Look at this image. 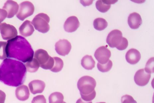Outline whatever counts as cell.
Returning a JSON list of instances; mask_svg holds the SVG:
<instances>
[{"label":"cell","mask_w":154,"mask_h":103,"mask_svg":"<svg viewBox=\"0 0 154 103\" xmlns=\"http://www.w3.org/2000/svg\"><path fill=\"white\" fill-rule=\"evenodd\" d=\"M94 55L99 63L105 64L109 60L111 56V52L105 46H102L96 50Z\"/></svg>","instance_id":"obj_9"},{"label":"cell","mask_w":154,"mask_h":103,"mask_svg":"<svg viewBox=\"0 0 154 103\" xmlns=\"http://www.w3.org/2000/svg\"><path fill=\"white\" fill-rule=\"evenodd\" d=\"M54 60V65L50 70L51 71L54 73L59 72L61 70L63 66V62L62 59L58 57H53Z\"/></svg>","instance_id":"obj_24"},{"label":"cell","mask_w":154,"mask_h":103,"mask_svg":"<svg viewBox=\"0 0 154 103\" xmlns=\"http://www.w3.org/2000/svg\"><path fill=\"white\" fill-rule=\"evenodd\" d=\"M96 85L95 80L91 76H84L79 80L77 86L83 100L89 102L94 99Z\"/></svg>","instance_id":"obj_3"},{"label":"cell","mask_w":154,"mask_h":103,"mask_svg":"<svg viewBox=\"0 0 154 103\" xmlns=\"http://www.w3.org/2000/svg\"><path fill=\"white\" fill-rule=\"evenodd\" d=\"M26 73V68L23 63L6 59L0 65V82L9 86L17 87L23 84Z\"/></svg>","instance_id":"obj_1"},{"label":"cell","mask_w":154,"mask_h":103,"mask_svg":"<svg viewBox=\"0 0 154 103\" xmlns=\"http://www.w3.org/2000/svg\"><path fill=\"white\" fill-rule=\"evenodd\" d=\"M113 66V62L111 60H109L108 62L105 64H101L98 63L97 67L100 71L103 72H107L109 71Z\"/></svg>","instance_id":"obj_25"},{"label":"cell","mask_w":154,"mask_h":103,"mask_svg":"<svg viewBox=\"0 0 154 103\" xmlns=\"http://www.w3.org/2000/svg\"><path fill=\"white\" fill-rule=\"evenodd\" d=\"M141 57V54L139 51L134 48L128 51L126 55V59L127 62L131 65H135L138 63Z\"/></svg>","instance_id":"obj_16"},{"label":"cell","mask_w":154,"mask_h":103,"mask_svg":"<svg viewBox=\"0 0 154 103\" xmlns=\"http://www.w3.org/2000/svg\"><path fill=\"white\" fill-rule=\"evenodd\" d=\"M80 26L79 19L75 16H72L67 18L64 24L65 30L67 33H72L76 31Z\"/></svg>","instance_id":"obj_12"},{"label":"cell","mask_w":154,"mask_h":103,"mask_svg":"<svg viewBox=\"0 0 154 103\" xmlns=\"http://www.w3.org/2000/svg\"><path fill=\"white\" fill-rule=\"evenodd\" d=\"M76 103H92V101H86L83 100L82 98H80L77 101Z\"/></svg>","instance_id":"obj_33"},{"label":"cell","mask_w":154,"mask_h":103,"mask_svg":"<svg viewBox=\"0 0 154 103\" xmlns=\"http://www.w3.org/2000/svg\"><path fill=\"white\" fill-rule=\"evenodd\" d=\"M19 7V5L17 2L13 1H8L5 3L3 9L7 12V17L10 18L14 17L17 14Z\"/></svg>","instance_id":"obj_13"},{"label":"cell","mask_w":154,"mask_h":103,"mask_svg":"<svg viewBox=\"0 0 154 103\" xmlns=\"http://www.w3.org/2000/svg\"><path fill=\"white\" fill-rule=\"evenodd\" d=\"M6 96L5 92L0 90V103H5Z\"/></svg>","instance_id":"obj_32"},{"label":"cell","mask_w":154,"mask_h":103,"mask_svg":"<svg viewBox=\"0 0 154 103\" xmlns=\"http://www.w3.org/2000/svg\"><path fill=\"white\" fill-rule=\"evenodd\" d=\"M31 103H47L46 100L43 95H38L33 98Z\"/></svg>","instance_id":"obj_29"},{"label":"cell","mask_w":154,"mask_h":103,"mask_svg":"<svg viewBox=\"0 0 154 103\" xmlns=\"http://www.w3.org/2000/svg\"><path fill=\"white\" fill-rule=\"evenodd\" d=\"M141 16L137 12L130 14L128 18V23L130 27L134 30L139 28L142 23Z\"/></svg>","instance_id":"obj_15"},{"label":"cell","mask_w":154,"mask_h":103,"mask_svg":"<svg viewBox=\"0 0 154 103\" xmlns=\"http://www.w3.org/2000/svg\"><path fill=\"white\" fill-rule=\"evenodd\" d=\"M128 45V42L126 38L123 37V39L117 48L119 50H124L126 49Z\"/></svg>","instance_id":"obj_30"},{"label":"cell","mask_w":154,"mask_h":103,"mask_svg":"<svg viewBox=\"0 0 154 103\" xmlns=\"http://www.w3.org/2000/svg\"><path fill=\"white\" fill-rule=\"evenodd\" d=\"M81 65L86 70H92L95 67V62L91 56L86 55L82 58Z\"/></svg>","instance_id":"obj_20"},{"label":"cell","mask_w":154,"mask_h":103,"mask_svg":"<svg viewBox=\"0 0 154 103\" xmlns=\"http://www.w3.org/2000/svg\"><path fill=\"white\" fill-rule=\"evenodd\" d=\"M144 70L146 72L150 74L154 73V57L150 58L147 61Z\"/></svg>","instance_id":"obj_27"},{"label":"cell","mask_w":154,"mask_h":103,"mask_svg":"<svg viewBox=\"0 0 154 103\" xmlns=\"http://www.w3.org/2000/svg\"><path fill=\"white\" fill-rule=\"evenodd\" d=\"M6 53L8 58L25 63L33 58L34 52L31 45L25 38L17 36L8 41Z\"/></svg>","instance_id":"obj_2"},{"label":"cell","mask_w":154,"mask_h":103,"mask_svg":"<svg viewBox=\"0 0 154 103\" xmlns=\"http://www.w3.org/2000/svg\"><path fill=\"white\" fill-rule=\"evenodd\" d=\"M108 25V22L105 19L102 18H98L95 19L94 26L96 30L102 31L105 30Z\"/></svg>","instance_id":"obj_22"},{"label":"cell","mask_w":154,"mask_h":103,"mask_svg":"<svg viewBox=\"0 0 154 103\" xmlns=\"http://www.w3.org/2000/svg\"><path fill=\"white\" fill-rule=\"evenodd\" d=\"M122 103H137L132 96L129 95H125L121 98Z\"/></svg>","instance_id":"obj_28"},{"label":"cell","mask_w":154,"mask_h":103,"mask_svg":"<svg viewBox=\"0 0 154 103\" xmlns=\"http://www.w3.org/2000/svg\"><path fill=\"white\" fill-rule=\"evenodd\" d=\"M150 78V74L147 73L144 69H143L137 71L134 76V79L137 85L144 86L148 84Z\"/></svg>","instance_id":"obj_10"},{"label":"cell","mask_w":154,"mask_h":103,"mask_svg":"<svg viewBox=\"0 0 154 103\" xmlns=\"http://www.w3.org/2000/svg\"><path fill=\"white\" fill-rule=\"evenodd\" d=\"M19 11L17 15V17L22 21L33 15L35 11L34 5L31 2L25 1L20 4Z\"/></svg>","instance_id":"obj_6"},{"label":"cell","mask_w":154,"mask_h":103,"mask_svg":"<svg viewBox=\"0 0 154 103\" xmlns=\"http://www.w3.org/2000/svg\"><path fill=\"white\" fill-rule=\"evenodd\" d=\"M19 33L22 36H30L34 31V28L31 22L28 20L25 21L19 28Z\"/></svg>","instance_id":"obj_17"},{"label":"cell","mask_w":154,"mask_h":103,"mask_svg":"<svg viewBox=\"0 0 154 103\" xmlns=\"http://www.w3.org/2000/svg\"><path fill=\"white\" fill-rule=\"evenodd\" d=\"M0 31L3 39L9 40L17 36V29L12 25L6 23L0 24Z\"/></svg>","instance_id":"obj_7"},{"label":"cell","mask_w":154,"mask_h":103,"mask_svg":"<svg viewBox=\"0 0 154 103\" xmlns=\"http://www.w3.org/2000/svg\"><path fill=\"white\" fill-rule=\"evenodd\" d=\"M64 96L61 93L56 92L52 93L49 98V103H63Z\"/></svg>","instance_id":"obj_23"},{"label":"cell","mask_w":154,"mask_h":103,"mask_svg":"<svg viewBox=\"0 0 154 103\" xmlns=\"http://www.w3.org/2000/svg\"><path fill=\"white\" fill-rule=\"evenodd\" d=\"M55 46L57 53L63 56L67 55L72 49L71 43L66 39L60 40L56 43Z\"/></svg>","instance_id":"obj_11"},{"label":"cell","mask_w":154,"mask_h":103,"mask_svg":"<svg viewBox=\"0 0 154 103\" xmlns=\"http://www.w3.org/2000/svg\"><path fill=\"white\" fill-rule=\"evenodd\" d=\"M106 103L105 102H98V103Z\"/></svg>","instance_id":"obj_34"},{"label":"cell","mask_w":154,"mask_h":103,"mask_svg":"<svg viewBox=\"0 0 154 103\" xmlns=\"http://www.w3.org/2000/svg\"><path fill=\"white\" fill-rule=\"evenodd\" d=\"M7 12L4 9L0 8V24L7 17Z\"/></svg>","instance_id":"obj_31"},{"label":"cell","mask_w":154,"mask_h":103,"mask_svg":"<svg viewBox=\"0 0 154 103\" xmlns=\"http://www.w3.org/2000/svg\"><path fill=\"white\" fill-rule=\"evenodd\" d=\"M35 58L39 63L40 67L45 70H51L54 65L53 57L49 56L47 52L43 49H39L35 52Z\"/></svg>","instance_id":"obj_4"},{"label":"cell","mask_w":154,"mask_h":103,"mask_svg":"<svg viewBox=\"0 0 154 103\" xmlns=\"http://www.w3.org/2000/svg\"><path fill=\"white\" fill-rule=\"evenodd\" d=\"M45 86V83L42 80H32L29 84L30 92L33 95L43 92Z\"/></svg>","instance_id":"obj_14"},{"label":"cell","mask_w":154,"mask_h":103,"mask_svg":"<svg viewBox=\"0 0 154 103\" xmlns=\"http://www.w3.org/2000/svg\"><path fill=\"white\" fill-rule=\"evenodd\" d=\"M25 66L27 71L32 73L36 72L40 67L39 63L35 58L26 63Z\"/></svg>","instance_id":"obj_21"},{"label":"cell","mask_w":154,"mask_h":103,"mask_svg":"<svg viewBox=\"0 0 154 103\" xmlns=\"http://www.w3.org/2000/svg\"><path fill=\"white\" fill-rule=\"evenodd\" d=\"M7 42L5 41H0V59L4 60L7 58L6 47Z\"/></svg>","instance_id":"obj_26"},{"label":"cell","mask_w":154,"mask_h":103,"mask_svg":"<svg viewBox=\"0 0 154 103\" xmlns=\"http://www.w3.org/2000/svg\"><path fill=\"white\" fill-rule=\"evenodd\" d=\"M118 1H97L96 3V8L98 10L102 13L108 11L111 7V4H114Z\"/></svg>","instance_id":"obj_19"},{"label":"cell","mask_w":154,"mask_h":103,"mask_svg":"<svg viewBox=\"0 0 154 103\" xmlns=\"http://www.w3.org/2000/svg\"><path fill=\"white\" fill-rule=\"evenodd\" d=\"M50 18L46 14L40 13L36 15L32 21V23L35 29L40 33H45L49 31Z\"/></svg>","instance_id":"obj_5"},{"label":"cell","mask_w":154,"mask_h":103,"mask_svg":"<svg viewBox=\"0 0 154 103\" xmlns=\"http://www.w3.org/2000/svg\"><path fill=\"white\" fill-rule=\"evenodd\" d=\"M15 95L19 101H24L27 100L30 95L27 86L22 85L18 86L15 90Z\"/></svg>","instance_id":"obj_18"},{"label":"cell","mask_w":154,"mask_h":103,"mask_svg":"<svg viewBox=\"0 0 154 103\" xmlns=\"http://www.w3.org/2000/svg\"><path fill=\"white\" fill-rule=\"evenodd\" d=\"M123 39V34L121 31L117 30L112 31L108 35L106 42L110 47L117 48Z\"/></svg>","instance_id":"obj_8"},{"label":"cell","mask_w":154,"mask_h":103,"mask_svg":"<svg viewBox=\"0 0 154 103\" xmlns=\"http://www.w3.org/2000/svg\"><path fill=\"white\" fill-rule=\"evenodd\" d=\"M63 103H66L65 102H63Z\"/></svg>","instance_id":"obj_35"}]
</instances>
